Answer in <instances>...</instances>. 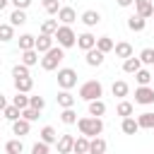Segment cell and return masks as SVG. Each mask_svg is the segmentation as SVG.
Returning a JSON list of instances; mask_svg holds the SVG:
<instances>
[{
	"instance_id": "6da1fadb",
	"label": "cell",
	"mask_w": 154,
	"mask_h": 154,
	"mask_svg": "<svg viewBox=\"0 0 154 154\" xmlns=\"http://www.w3.org/2000/svg\"><path fill=\"white\" fill-rule=\"evenodd\" d=\"M77 128L84 137H96L103 132V120L96 116H87V118H77Z\"/></svg>"
},
{
	"instance_id": "7a4b0ae2",
	"label": "cell",
	"mask_w": 154,
	"mask_h": 154,
	"mask_svg": "<svg viewBox=\"0 0 154 154\" xmlns=\"http://www.w3.org/2000/svg\"><path fill=\"white\" fill-rule=\"evenodd\" d=\"M63 58H65V48H60V46H53L51 51H46V53H43V58H41V67H43L46 72H51V70H58V65L63 63Z\"/></svg>"
},
{
	"instance_id": "3957f363",
	"label": "cell",
	"mask_w": 154,
	"mask_h": 154,
	"mask_svg": "<svg viewBox=\"0 0 154 154\" xmlns=\"http://www.w3.org/2000/svg\"><path fill=\"white\" fill-rule=\"evenodd\" d=\"M53 38H58V46H60V48H72V46L77 43V34L72 31L70 24H60V26L55 29Z\"/></svg>"
},
{
	"instance_id": "277c9868",
	"label": "cell",
	"mask_w": 154,
	"mask_h": 154,
	"mask_svg": "<svg viewBox=\"0 0 154 154\" xmlns=\"http://www.w3.org/2000/svg\"><path fill=\"white\" fill-rule=\"evenodd\" d=\"M101 96H103V87L96 79H89L79 87V99H84V101H94V99H101Z\"/></svg>"
},
{
	"instance_id": "5b68a950",
	"label": "cell",
	"mask_w": 154,
	"mask_h": 154,
	"mask_svg": "<svg viewBox=\"0 0 154 154\" xmlns=\"http://www.w3.org/2000/svg\"><path fill=\"white\" fill-rule=\"evenodd\" d=\"M77 84V72L72 67H60L58 70V87L60 89H72Z\"/></svg>"
},
{
	"instance_id": "8992f818",
	"label": "cell",
	"mask_w": 154,
	"mask_h": 154,
	"mask_svg": "<svg viewBox=\"0 0 154 154\" xmlns=\"http://www.w3.org/2000/svg\"><path fill=\"white\" fill-rule=\"evenodd\" d=\"M135 103H142V106H152L154 103V89L147 84V87H137L135 89Z\"/></svg>"
},
{
	"instance_id": "52a82bcc",
	"label": "cell",
	"mask_w": 154,
	"mask_h": 154,
	"mask_svg": "<svg viewBox=\"0 0 154 154\" xmlns=\"http://www.w3.org/2000/svg\"><path fill=\"white\" fill-rule=\"evenodd\" d=\"M84 53H87L84 60H87L89 67H99V65H103V55H106V53H101L99 48H89V51H84Z\"/></svg>"
},
{
	"instance_id": "ba28073f",
	"label": "cell",
	"mask_w": 154,
	"mask_h": 154,
	"mask_svg": "<svg viewBox=\"0 0 154 154\" xmlns=\"http://www.w3.org/2000/svg\"><path fill=\"white\" fill-rule=\"evenodd\" d=\"M38 137H41V142H46L48 147L58 142V132H55V128H53V125H43V128H41V132H38Z\"/></svg>"
},
{
	"instance_id": "9c48e42d",
	"label": "cell",
	"mask_w": 154,
	"mask_h": 154,
	"mask_svg": "<svg viewBox=\"0 0 154 154\" xmlns=\"http://www.w3.org/2000/svg\"><path fill=\"white\" fill-rule=\"evenodd\" d=\"M55 144H58V154H70L72 147H75V137L72 135H60Z\"/></svg>"
},
{
	"instance_id": "30bf717a",
	"label": "cell",
	"mask_w": 154,
	"mask_h": 154,
	"mask_svg": "<svg viewBox=\"0 0 154 154\" xmlns=\"http://www.w3.org/2000/svg\"><path fill=\"white\" fill-rule=\"evenodd\" d=\"M135 10H137V14L140 17H152L154 14V2L152 0H135Z\"/></svg>"
},
{
	"instance_id": "8fae6325",
	"label": "cell",
	"mask_w": 154,
	"mask_h": 154,
	"mask_svg": "<svg viewBox=\"0 0 154 154\" xmlns=\"http://www.w3.org/2000/svg\"><path fill=\"white\" fill-rule=\"evenodd\" d=\"M94 46H96V36H94V34L84 31V34H79V36H77V48L89 51V48H94Z\"/></svg>"
},
{
	"instance_id": "7c38bea8",
	"label": "cell",
	"mask_w": 154,
	"mask_h": 154,
	"mask_svg": "<svg viewBox=\"0 0 154 154\" xmlns=\"http://www.w3.org/2000/svg\"><path fill=\"white\" fill-rule=\"evenodd\" d=\"M34 48H36V53H46V51H51V48H53V36H51V34H41V36L36 38Z\"/></svg>"
},
{
	"instance_id": "4fadbf2b",
	"label": "cell",
	"mask_w": 154,
	"mask_h": 154,
	"mask_svg": "<svg viewBox=\"0 0 154 154\" xmlns=\"http://www.w3.org/2000/svg\"><path fill=\"white\" fill-rule=\"evenodd\" d=\"M75 19H77V12H75L72 7H67V5H65V7H60V10H58V22H60V24H72Z\"/></svg>"
},
{
	"instance_id": "5bb4252c",
	"label": "cell",
	"mask_w": 154,
	"mask_h": 154,
	"mask_svg": "<svg viewBox=\"0 0 154 154\" xmlns=\"http://www.w3.org/2000/svg\"><path fill=\"white\" fill-rule=\"evenodd\" d=\"M55 101H58V106H60V108H72L77 99H75V96L70 94V89H63V91H60V94L55 96Z\"/></svg>"
},
{
	"instance_id": "9a60e30c",
	"label": "cell",
	"mask_w": 154,
	"mask_h": 154,
	"mask_svg": "<svg viewBox=\"0 0 154 154\" xmlns=\"http://www.w3.org/2000/svg\"><path fill=\"white\" fill-rule=\"evenodd\" d=\"M29 130H31V123H29V120H24V118L12 120V132H14V135L24 137V135H29Z\"/></svg>"
},
{
	"instance_id": "2e32d148",
	"label": "cell",
	"mask_w": 154,
	"mask_h": 154,
	"mask_svg": "<svg viewBox=\"0 0 154 154\" xmlns=\"http://www.w3.org/2000/svg\"><path fill=\"white\" fill-rule=\"evenodd\" d=\"M106 147H108V144H106V140H103V137H99V135L89 140V154H106Z\"/></svg>"
},
{
	"instance_id": "e0dca14e",
	"label": "cell",
	"mask_w": 154,
	"mask_h": 154,
	"mask_svg": "<svg viewBox=\"0 0 154 154\" xmlns=\"http://www.w3.org/2000/svg\"><path fill=\"white\" fill-rule=\"evenodd\" d=\"M137 125H140V130H154V113L152 111L140 113L137 116Z\"/></svg>"
},
{
	"instance_id": "ac0fdd59",
	"label": "cell",
	"mask_w": 154,
	"mask_h": 154,
	"mask_svg": "<svg viewBox=\"0 0 154 154\" xmlns=\"http://www.w3.org/2000/svg\"><path fill=\"white\" fill-rule=\"evenodd\" d=\"M144 26H147L144 17H140V14H130L128 17V29L130 31H144Z\"/></svg>"
},
{
	"instance_id": "d6986e66",
	"label": "cell",
	"mask_w": 154,
	"mask_h": 154,
	"mask_svg": "<svg viewBox=\"0 0 154 154\" xmlns=\"http://www.w3.org/2000/svg\"><path fill=\"white\" fill-rule=\"evenodd\" d=\"M101 22V14L96 12V10H87V12H82V24L84 26H96Z\"/></svg>"
},
{
	"instance_id": "ffe728a7",
	"label": "cell",
	"mask_w": 154,
	"mask_h": 154,
	"mask_svg": "<svg viewBox=\"0 0 154 154\" xmlns=\"http://www.w3.org/2000/svg\"><path fill=\"white\" fill-rule=\"evenodd\" d=\"M140 67H142V63H140V58H135V55H130V58L123 60V72H128V75H135Z\"/></svg>"
},
{
	"instance_id": "44dd1931",
	"label": "cell",
	"mask_w": 154,
	"mask_h": 154,
	"mask_svg": "<svg viewBox=\"0 0 154 154\" xmlns=\"http://www.w3.org/2000/svg\"><path fill=\"white\" fill-rule=\"evenodd\" d=\"M34 87V79L31 77H14V89L22 91V94H29Z\"/></svg>"
},
{
	"instance_id": "7402d4cb",
	"label": "cell",
	"mask_w": 154,
	"mask_h": 154,
	"mask_svg": "<svg viewBox=\"0 0 154 154\" xmlns=\"http://www.w3.org/2000/svg\"><path fill=\"white\" fill-rule=\"evenodd\" d=\"M113 51H116V58H123V60L132 55V46H130L128 41H120V43H116V46H113Z\"/></svg>"
},
{
	"instance_id": "603a6c76",
	"label": "cell",
	"mask_w": 154,
	"mask_h": 154,
	"mask_svg": "<svg viewBox=\"0 0 154 154\" xmlns=\"http://www.w3.org/2000/svg\"><path fill=\"white\" fill-rule=\"evenodd\" d=\"M113 46H116V43H113V38H111V36H99L94 48H99L101 53H111V51H113Z\"/></svg>"
},
{
	"instance_id": "cb8c5ba5",
	"label": "cell",
	"mask_w": 154,
	"mask_h": 154,
	"mask_svg": "<svg viewBox=\"0 0 154 154\" xmlns=\"http://www.w3.org/2000/svg\"><path fill=\"white\" fill-rule=\"evenodd\" d=\"M22 63H24L26 67H34V65L38 63V53H36V48H29V51H22Z\"/></svg>"
},
{
	"instance_id": "d4e9b609",
	"label": "cell",
	"mask_w": 154,
	"mask_h": 154,
	"mask_svg": "<svg viewBox=\"0 0 154 154\" xmlns=\"http://www.w3.org/2000/svg\"><path fill=\"white\" fill-rule=\"evenodd\" d=\"M106 113V103L101 101V99H94V101H89V116H96V118H101Z\"/></svg>"
},
{
	"instance_id": "484cf974",
	"label": "cell",
	"mask_w": 154,
	"mask_h": 154,
	"mask_svg": "<svg viewBox=\"0 0 154 154\" xmlns=\"http://www.w3.org/2000/svg\"><path fill=\"white\" fill-rule=\"evenodd\" d=\"M123 132L125 135H135L137 130H140V125H137V118H132V116H128V118H123Z\"/></svg>"
},
{
	"instance_id": "4316f807",
	"label": "cell",
	"mask_w": 154,
	"mask_h": 154,
	"mask_svg": "<svg viewBox=\"0 0 154 154\" xmlns=\"http://www.w3.org/2000/svg\"><path fill=\"white\" fill-rule=\"evenodd\" d=\"M111 91H113V96H118V99H123V96H128V91H130V87H128V82H123V79H118V82H113V87H111Z\"/></svg>"
},
{
	"instance_id": "83f0119b",
	"label": "cell",
	"mask_w": 154,
	"mask_h": 154,
	"mask_svg": "<svg viewBox=\"0 0 154 154\" xmlns=\"http://www.w3.org/2000/svg\"><path fill=\"white\" fill-rule=\"evenodd\" d=\"M72 152H77V154H89V137L79 135V137L75 140V147H72Z\"/></svg>"
},
{
	"instance_id": "f1b7e54d",
	"label": "cell",
	"mask_w": 154,
	"mask_h": 154,
	"mask_svg": "<svg viewBox=\"0 0 154 154\" xmlns=\"http://www.w3.org/2000/svg\"><path fill=\"white\" fill-rule=\"evenodd\" d=\"M10 24H12V26H22V24H26V12H24V10H12V14H10Z\"/></svg>"
},
{
	"instance_id": "f546056e",
	"label": "cell",
	"mask_w": 154,
	"mask_h": 154,
	"mask_svg": "<svg viewBox=\"0 0 154 154\" xmlns=\"http://www.w3.org/2000/svg\"><path fill=\"white\" fill-rule=\"evenodd\" d=\"M135 79H137L140 87H147V84H152V72L144 70V67H140V70L135 72Z\"/></svg>"
},
{
	"instance_id": "4dcf8cb0",
	"label": "cell",
	"mask_w": 154,
	"mask_h": 154,
	"mask_svg": "<svg viewBox=\"0 0 154 154\" xmlns=\"http://www.w3.org/2000/svg\"><path fill=\"white\" fill-rule=\"evenodd\" d=\"M116 113H118L120 118H128V116H132V113H135V106H132L130 101H120V103L116 106Z\"/></svg>"
},
{
	"instance_id": "1f68e13d",
	"label": "cell",
	"mask_w": 154,
	"mask_h": 154,
	"mask_svg": "<svg viewBox=\"0 0 154 154\" xmlns=\"http://www.w3.org/2000/svg\"><path fill=\"white\" fill-rule=\"evenodd\" d=\"M22 152H24L22 140H10V142L5 144V154H22Z\"/></svg>"
},
{
	"instance_id": "d6a6232c",
	"label": "cell",
	"mask_w": 154,
	"mask_h": 154,
	"mask_svg": "<svg viewBox=\"0 0 154 154\" xmlns=\"http://www.w3.org/2000/svg\"><path fill=\"white\" fill-rule=\"evenodd\" d=\"M12 38H14V26H12V24H0V41L7 43V41H12Z\"/></svg>"
},
{
	"instance_id": "836d02e7",
	"label": "cell",
	"mask_w": 154,
	"mask_h": 154,
	"mask_svg": "<svg viewBox=\"0 0 154 154\" xmlns=\"http://www.w3.org/2000/svg\"><path fill=\"white\" fill-rule=\"evenodd\" d=\"M60 24H58V19H43L41 22V34H55V29H58Z\"/></svg>"
},
{
	"instance_id": "e575fe53",
	"label": "cell",
	"mask_w": 154,
	"mask_h": 154,
	"mask_svg": "<svg viewBox=\"0 0 154 154\" xmlns=\"http://www.w3.org/2000/svg\"><path fill=\"white\" fill-rule=\"evenodd\" d=\"M34 43H36V36H31V34L19 36V51H29V48H34Z\"/></svg>"
},
{
	"instance_id": "d590c367",
	"label": "cell",
	"mask_w": 154,
	"mask_h": 154,
	"mask_svg": "<svg viewBox=\"0 0 154 154\" xmlns=\"http://www.w3.org/2000/svg\"><path fill=\"white\" fill-rule=\"evenodd\" d=\"M2 116H5V118H7L10 123H12V120L22 118V111H19L17 106H5V108H2Z\"/></svg>"
},
{
	"instance_id": "8d00e7d4",
	"label": "cell",
	"mask_w": 154,
	"mask_h": 154,
	"mask_svg": "<svg viewBox=\"0 0 154 154\" xmlns=\"http://www.w3.org/2000/svg\"><path fill=\"white\" fill-rule=\"evenodd\" d=\"M60 120H63L65 125H75V123H77V113H75L72 108H63V113H60Z\"/></svg>"
},
{
	"instance_id": "74e56055",
	"label": "cell",
	"mask_w": 154,
	"mask_h": 154,
	"mask_svg": "<svg viewBox=\"0 0 154 154\" xmlns=\"http://www.w3.org/2000/svg\"><path fill=\"white\" fill-rule=\"evenodd\" d=\"M12 106H17L19 111H22V108H26V106H29V96H26V94H22V91H17V96L12 99Z\"/></svg>"
},
{
	"instance_id": "f35d334b",
	"label": "cell",
	"mask_w": 154,
	"mask_h": 154,
	"mask_svg": "<svg viewBox=\"0 0 154 154\" xmlns=\"http://www.w3.org/2000/svg\"><path fill=\"white\" fill-rule=\"evenodd\" d=\"M38 113H41V111H36V108H31V106H26V108H22V118H24V120H29V123H34V120H38Z\"/></svg>"
},
{
	"instance_id": "ab89813d",
	"label": "cell",
	"mask_w": 154,
	"mask_h": 154,
	"mask_svg": "<svg viewBox=\"0 0 154 154\" xmlns=\"http://www.w3.org/2000/svg\"><path fill=\"white\" fill-rule=\"evenodd\" d=\"M140 63L142 65H154V48H144L140 53Z\"/></svg>"
},
{
	"instance_id": "60d3db41",
	"label": "cell",
	"mask_w": 154,
	"mask_h": 154,
	"mask_svg": "<svg viewBox=\"0 0 154 154\" xmlns=\"http://www.w3.org/2000/svg\"><path fill=\"white\" fill-rule=\"evenodd\" d=\"M41 5L48 14H58V10H60V0H43Z\"/></svg>"
},
{
	"instance_id": "b9f144b4",
	"label": "cell",
	"mask_w": 154,
	"mask_h": 154,
	"mask_svg": "<svg viewBox=\"0 0 154 154\" xmlns=\"http://www.w3.org/2000/svg\"><path fill=\"white\" fill-rule=\"evenodd\" d=\"M12 77H31V75H29V67L24 63H19V65L12 67Z\"/></svg>"
},
{
	"instance_id": "7bdbcfd3",
	"label": "cell",
	"mask_w": 154,
	"mask_h": 154,
	"mask_svg": "<svg viewBox=\"0 0 154 154\" xmlns=\"http://www.w3.org/2000/svg\"><path fill=\"white\" fill-rule=\"evenodd\" d=\"M29 106H31V108H36V111H43L46 101H43L41 96H29Z\"/></svg>"
},
{
	"instance_id": "ee69618b",
	"label": "cell",
	"mask_w": 154,
	"mask_h": 154,
	"mask_svg": "<svg viewBox=\"0 0 154 154\" xmlns=\"http://www.w3.org/2000/svg\"><path fill=\"white\" fill-rule=\"evenodd\" d=\"M48 152H51V149H48V144H46V142H41V140L31 147V154H48Z\"/></svg>"
},
{
	"instance_id": "f6af8a7d",
	"label": "cell",
	"mask_w": 154,
	"mask_h": 154,
	"mask_svg": "<svg viewBox=\"0 0 154 154\" xmlns=\"http://www.w3.org/2000/svg\"><path fill=\"white\" fill-rule=\"evenodd\" d=\"M10 2L14 5V10H26L31 5V0H10Z\"/></svg>"
},
{
	"instance_id": "bcb514c9",
	"label": "cell",
	"mask_w": 154,
	"mask_h": 154,
	"mask_svg": "<svg viewBox=\"0 0 154 154\" xmlns=\"http://www.w3.org/2000/svg\"><path fill=\"white\" fill-rule=\"evenodd\" d=\"M116 2H118V5H120V7H130V5H132V2H135V0H116Z\"/></svg>"
},
{
	"instance_id": "7dc6e473",
	"label": "cell",
	"mask_w": 154,
	"mask_h": 154,
	"mask_svg": "<svg viewBox=\"0 0 154 154\" xmlns=\"http://www.w3.org/2000/svg\"><path fill=\"white\" fill-rule=\"evenodd\" d=\"M5 106H7V99H5V94H0V113H2Z\"/></svg>"
},
{
	"instance_id": "c3c4849f",
	"label": "cell",
	"mask_w": 154,
	"mask_h": 154,
	"mask_svg": "<svg viewBox=\"0 0 154 154\" xmlns=\"http://www.w3.org/2000/svg\"><path fill=\"white\" fill-rule=\"evenodd\" d=\"M7 2H10V0H0V12H2L5 7H7Z\"/></svg>"
},
{
	"instance_id": "681fc988",
	"label": "cell",
	"mask_w": 154,
	"mask_h": 154,
	"mask_svg": "<svg viewBox=\"0 0 154 154\" xmlns=\"http://www.w3.org/2000/svg\"><path fill=\"white\" fill-rule=\"evenodd\" d=\"M152 89H154V75H152Z\"/></svg>"
},
{
	"instance_id": "f907efd6",
	"label": "cell",
	"mask_w": 154,
	"mask_h": 154,
	"mask_svg": "<svg viewBox=\"0 0 154 154\" xmlns=\"http://www.w3.org/2000/svg\"><path fill=\"white\" fill-rule=\"evenodd\" d=\"M70 154H77V152H70Z\"/></svg>"
},
{
	"instance_id": "816d5d0a",
	"label": "cell",
	"mask_w": 154,
	"mask_h": 154,
	"mask_svg": "<svg viewBox=\"0 0 154 154\" xmlns=\"http://www.w3.org/2000/svg\"><path fill=\"white\" fill-rule=\"evenodd\" d=\"M60 2H67V0H60Z\"/></svg>"
},
{
	"instance_id": "f5cc1de1",
	"label": "cell",
	"mask_w": 154,
	"mask_h": 154,
	"mask_svg": "<svg viewBox=\"0 0 154 154\" xmlns=\"http://www.w3.org/2000/svg\"><path fill=\"white\" fill-rule=\"evenodd\" d=\"M152 2H154V0H152Z\"/></svg>"
},
{
	"instance_id": "db71d44e",
	"label": "cell",
	"mask_w": 154,
	"mask_h": 154,
	"mask_svg": "<svg viewBox=\"0 0 154 154\" xmlns=\"http://www.w3.org/2000/svg\"><path fill=\"white\" fill-rule=\"evenodd\" d=\"M152 17H154V14H152Z\"/></svg>"
}]
</instances>
